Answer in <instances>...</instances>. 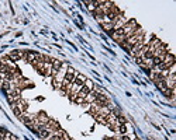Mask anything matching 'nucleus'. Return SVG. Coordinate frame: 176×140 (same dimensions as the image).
I'll return each mask as SVG.
<instances>
[{
    "label": "nucleus",
    "mask_w": 176,
    "mask_h": 140,
    "mask_svg": "<svg viewBox=\"0 0 176 140\" xmlns=\"http://www.w3.org/2000/svg\"><path fill=\"white\" fill-rule=\"evenodd\" d=\"M68 67H69V64L65 63L64 62V64H62V67L59 69V72L55 74V76L52 77V84H54V88H61L62 86V81H64V79H65V74L66 72H68Z\"/></svg>",
    "instance_id": "nucleus-1"
},
{
    "label": "nucleus",
    "mask_w": 176,
    "mask_h": 140,
    "mask_svg": "<svg viewBox=\"0 0 176 140\" xmlns=\"http://www.w3.org/2000/svg\"><path fill=\"white\" fill-rule=\"evenodd\" d=\"M138 27H139V25L137 24V21H135V20H128L127 23H125V24H124L123 27H121V30H123L124 35H125V36L128 38V36L131 35L132 32H134Z\"/></svg>",
    "instance_id": "nucleus-2"
},
{
    "label": "nucleus",
    "mask_w": 176,
    "mask_h": 140,
    "mask_svg": "<svg viewBox=\"0 0 176 140\" xmlns=\"http://www.w3.org/2000/svg\"><path fill=\"white\" fill-rule=\"evenodd\" d=\"M93 86H94L93 81H92V80H87V79H86L85 84L82 86V88L79 90V92L76 94V95H79V97H82V98H85V97H86L87 94H89V92L92 91V90H93Z\"/></svg>",
    "instance_id": "nucleus-3"
},
{
    "label": "nucleus",
    "mask_w": 176,
    "mask_h": 140,
    "mask_svg": "<svg viewBox=\"0 0 176 140\" xmlns=\"http://www.w3.org/2000/svg\"><path fill=\"white\" fill-rule=\"evenodd\" d=\"M40 58V53L38 52H33V51H27V52L24 53V59H25V62H28V63H31L33 64L35 60Z\"/></svg>",
    "instance_id": "nucleus-4"
},
{
    "label": "nucleus",
    "mask_w": 176,
    "mask_h": 140,
    "mask_svg": "<svg viewBox=\"0 0 176 140\" xmlns=\"http://www.w3.org/2000/svg\"><path fill=\"white\" fill-rule=\"evenodd\" d=\"M51 64H52V73H51V77H54L58 72H59V69L62 67L64 62H61V60H58V59H52V63Z\"/></svg>",
    "instance_id": "nucleus-5"
},
{
    "label": "nucleus",
    "mask_w": 176,
    "mask_h": 140,
    "mask_svg": "<svg viewBox=\"0 0 176 140\" xmlns=\"http://www.w3.org/2000/svg\"><path fill=\"white\" fill-rule=\"evenodd\" d=\"M24 58V53L21 52V51H11L10 52V55H8V59H11V60H20Z\"/></svg>",
    "instance_id": "nucleus-6"
},
{
    "label": "nucleus",
    "mask_w": 176,
    "mask_h": 140,
    "mask_svg": "<svg viewBox=\"0 0 176 140\" xmlns=\"http://www.w3.org/2000/svg\"><path fill=\"white\" fill-rule=\"evenodd\" d=\"M96 95H97V92L94 91V90H92V91H90L89 94L85 97V102H86V104H92V102H94V100H96Z\"/></svg>",
    "instance_id": "nucleus-7"
},
{
    "label": "nucleus",
    "mask_w": 176,
    "mask_h": 140,
    "mask_svg": "<svg viewBox=\"0 0 176 140\" xmlns=\"http://www.w3.org/2000/svg\"><path fill=\"white\" fill-rule=\"evenodd\" d=\"M149 74H151V80L154 81V83H158V81L165 80L164 76L161 74V72H152V73H149Z\"/></svg>",
    "instance_id": "nucleus-8"
},
{
    "label": "nucleus",
    "mask_w": 176,
    "mask_h": 140,
    "mask_svg": "<svg viewBox=\"0 0 176 140\" xmlns=\"http://www.w3.org/2000/svg\"><path fill=\"white\" fill-rule=\"evenodd\" d=\"M37 120L38 122H40V123L42 125V126H44L45 123H47V122H48L49 120V118L48 116H47V114H45V112H40V114H38L37 115Z\"/></svg>",
    "instance_id": "nucleus-9"
},
{
    "label": "nucleus",
    "mask_w": 176,
    "mask_h": 140,
    "mask_svg": "<svg viewBox=\"0 0 176 140\" xmlns=\"http://www.w3.org/2000/svg\"><path fill=\"white\" fill-rule=\"evenodd\" d=\"M51 135H52V133L49 132V130H47L44 126H42V128L38 130V136L42 137V139H49V136H51Z\"/></svg>",
    "instance_id": "nucleus-10"
},
{
    "label": "nucleus",
    "mask_w": 176,
    "mask_h": 140,
    "mask_svg": "<svg viewBox=\"0 0 176 140\" xmlns=\"http://www.w3.org/2000/svg\"><path fill=\"white\" fill-rule=\"evenodd\" d=\"M13 112H14V115H16L17 118H20V116L24 114V112L21 111V108L17 104H13Z\"/></svg>",
    "instance_id": "nucleus-11"
},
{
    "label": "nucleus",
    "mask_w": 176,
    "mask_h": 140,
    "mask_svg": "<svg viewBox=\"0 0 176 140\" xmlns=\"http://www.w3.org/2000/svg\"><path fill=\"white\" fill-rule=\"evenodd\" d=\"M75 81H78V83H80L83 86V84H85V81H86V77L83 76V74H78V76H76V79H75Z\"/></svg>",
    "instance_id": "nucleus-12"
},
{
    "label": "nucleus",
    "mask_w": 176,
    "mask_h": 140,
    "mask_svg": "<svg viewBox=\"0 0 176 140\" xmlns=\"http://www.w3.org/2000/svg\"><path fill=\"white\" fill-rule=\"evenodd\" d=\"M117 123H119V125H125V123H127V119H125L124 116L119 115V116H117Z\"/></svg>",
    "instance_id": "nucleus-13"
},
{
    "label": "nucleus",
    "mask_w": 176,
    "mask_h": 140,
    "mask_svg": "<svg viewBox=\"0 0 176 140\" xmlns=\"http://www.w3.org/2000/svg\"><path fill=\"white\" fill-rule=\"evenodd\" d=\"M3 83V79H2V74H0V84Z\"/></svg>",
    "instance_id": "nucleus-14"
},
{
    "label": "nucleus",
    "mask_w": 176,
    "mask_h": 140,
    "mask_svg": "<svg viewBox=\"0 0 176 140\" xmlns=\"http://www.w3.org/2000/svg\"><path fill=\"white\" fill-rule=\"evenodd\" d=\"M107 140H116V139H107Z\"/></svg>",
    "instance_id": "nucleus-15"
},
{
    "label": "nucleus",
    "mask_w": 176,
    "mask_h": 140,
    "mask_svg": "<svg viewBox=\"0 0 176 140\" xmlns=\"http://www.w3.org/2000/svg\"><path fill=\"white\" fill-rule=\"evenodd\" d=\"M0 140H2V139H0Z\"/></svg>",
    "instance_id": "nucleus-16"
}]
</instances>
